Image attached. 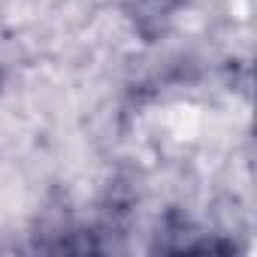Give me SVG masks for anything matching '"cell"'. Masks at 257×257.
Instances as JSON below:
<instances>
[{"label": "cell", "instance_id": "obj_1", "mask_svg": "<svg viewBox=\"0 0 257 257\" xmlns=\"http://www.w3.org/2000/svg\"><path fill=\"white\" fill-rule=\"evenodd\" d=\"M191 0H134L131 7V16H134V25L140 34L146 37H155L158 31L167 28V22L182 10L188 7Z\"/></svg>", "mask_w": 257, "mask_h": 257}]
</instances>
